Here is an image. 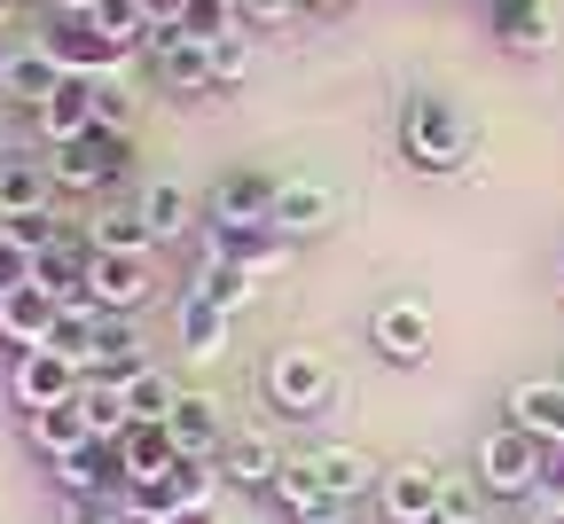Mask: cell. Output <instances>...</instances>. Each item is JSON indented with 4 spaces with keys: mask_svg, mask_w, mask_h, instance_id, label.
<instances>
[{
    "mask_svg": "<svg viewBox=\"0 0 564 524\" xmlns=\"http://www.w3.org/2000/svg\"><path fill=\"white\" fill-rule=\"evenodd\" d=\"M400 149H408V165L415 173H470V157H478V125L455 110V95H408V110H400Z\"/></svg>",
    "mask_w": 564,
    "mask_h": 524,
    "instance_id": "obj_1",
    "label": "cell"
},
{
    "mask_svg": "<svg viewBox=\"0 0 564 524\" xmlns=\"http://www.w3.org/2000/svg\"><path fill=\"white\" fill-rule=\"evenodd\" d=\"M541 478H549V470H541V438H533V430L502 423V430L478 438V485H486L494 501H518V493H533Z\"/></svg>",
    "mask_w": 564,
    "mask_h": 524,
    "instance_id": "obj_2",
    "label": "cell"
},
{
    "mask_svg": "<svg viewBox=\"0 0 564 524\" xmlns=\"http://www.w3.org/2000/svg\"><path fill=\"white\" fill-rule=\"evenodd\" d=\"M267 392H274V407H282V415H329V407H337V368H329L322 352L291 345V352H274Z\"/></svg>",
    "mask_w": 564,
    "mask_h": 524,
    "instance_id": "obj_3",
    "label": "cell"
},
{
    "mask_svg": "<svg viewBox=\"0 0 564 524\" xmlns=\"http://www.w3.org/2000/svg\"><path fill=\"white\" fill-rule=\"evenodd\" d=\"M150 290H158L150 251H95V266H87V297H95L102 314H133Z\"/></svg>",
    "mask_w": 564,
    "mask_h": 524,
    "instance_id": "obj_4",
    "label": "cell"
},
{
    "mask_svg": "<svg viewBox=\"0 0 564 524\" xmlns=\"http://www.w3.org/2000/svg\"><path fill=\"white\" fill-rule=\"evenodd\" d=\"M126 165V141H110V125H87L79 141H55V188H102Z\"/></svg>",
    "mask_w": 564,
    "mask_h": 524,
    "instance_id": "obj_5",
    "label": "cell"
},
{
    "mask_svg": "<svg viewBox=\"0 0 564 524\" xmlns=\"http://www.w3.org/2000/svg\"><path fill=\"white\" fill-rule=\"evenodd\" d=\"M79 384H87V368L70 352H55V345H40V352L17 360V400L24 407H63V400H79Z\"/></svg>",
    "mask_w": 564,
    "mask_h": 524,
    "instance_id": "obj_6",
    "label": "cell"
},
{
    "mask_svg": "<svg viewBox=\"0 0 564 524\" xmlns=\"http://www.w3.org/2000/svg\"><path fill=\"white\" fill-rule=\"evenodd\" d=\"M337 228V196L322 188V181H282L274 188V236H329Z\"/></svg>",
    "mask_w": 564,
    "mask_h": 524,
    "instance_id": "obj_7",
    "label": "cell"
},
{
    "mask_svg": "<svg viewBox=\"0 0 564 524\" xmlns=\"http://www.w3.org/2000/svg\"><path fill=\"white\" fill-rule=\"evenodd\" d=\"M150 63H158V79H165L173 95H212V47H204V40H188L181 24L150 40Z\"/></svg>",
    "mask_w": 564,
    "mask_h": 524,
    "instance_id": "obj_8",
    "label": "cell"
},
{
    "mask_svg": "<svg viewBox=\"0 0 564 524\" xmlns=\"http://www.w3.org/2000/svg\"><path fill=\"white\" fill-rule=\"evenodd\" d=\"M384 516L392 524H440V470L432 462H400L384 478Z\"/></svg>",
    "mask_w": 564,
    "mask_h": 524,
    "instance_id": "obj_9",
    "label": "cell"
},
{
    "mask_svg": "<svg viewBox=\"0 0 564 524\" xmlns=\"http://www.w3.org/2000/svg\"><path fill=\"white\" fill-rule=\"evenodd\" d=\"M377 352L392 360V368H415L423 352H432V314H423V306H408V297H392V306L377 314Z\"/></svg>",
    "mask_w": 564,
    "mask_h": 524,
    "instance_id": "obj_10",
    "label": "cell"
},
{
    "mask_svg": "<svg viewBox=\"0 0 564 524\" xmlns=\"http://www.w3.org/2000/svg\"><path fill=\"white\" fill-rule=\"evenodd\" d=\"M173 446H181V455L188 462H212V455H220V446H228V423H220V400H204V392H181V407H173Z\"/></svg>",
    "mask_w": 564,
    "mask_h": 524,
    "instance_id": "obj_11",
    "label": "cell"
},
{
    "mask_svg": "<svg viewBox=\"0 0 564 524\" xmlns=\"http://www.w3.org/2000/svg\"><path fill=\"white\" fill-rule=\"evenodd\" d=\"M306 470L322 478V493L345 509V501H361L369 485H377V462L361 455V446H314V455H306Z\"/></svg>",
    "mask_w": 564,
    "mask_h": 524,
    "instance_id": "obj_12",
    "label": "cell"
},
{
    "mask_svg": "<svg viewBox=\"0 0 564 524\" xmlns=\"http://www.w3.org/2000/svg\"><path fill=\"white\" fill-rule=\"evenodd\" d=\"M55 314H63V297L32 282V290H17L9 306H0V337H9V345H24V352H40V345L55 337Z\"/></svg>",
    "mask_w": 564,
    "mask_h": 524,
    "instance_id": "obj_13",
    "label": "cell"
},
{
    "mask_svg": "<svg viewBox=\"0 0 564 524\" xmlns=\"http://www.w3.org/2000/svg\"><path fill=\"white\" fill-rule=\"evenodd\" d=\"M212 462H220V478H228V485H274L282 470H291V462L274 455V438H267V430H243V438H228Z\"/></svg>",
    "mask_w": 564,
    "mask_h": 524,
    "instance_id": "obj_14",
    "label": "cell"
},
{
    "mask_svg": "<svg viewBox=\"0 0 564 524\" xmlns=\"http://www.w3.org/2000/svg\"><path fill=\"white\" fill-rule=\"evenodd\" d=\"M32 446H40V455H55V462H70L79 446H95L87 407H79V400H63V407H32Z\"/></svg>",
    "mask_w": 564,
    "mask_h": 524,
    "instance_id": "obj_15",
    "label": "cell"
},
{
    "mask_svg": "<svg viewBox=\"0 0 564 524\" xmlns=\"http://www.w3.org/2000/svg\"><path fill=\"white\" fill-rule=\"evenodd\" d=\"M0 87H9L17 102H55V95L70 87V70L40 47V55H9V63H0Z\"/></svg>",
    "mask_w": 564,
    "mask_h": 524,
    "instance_id": "obj_16",
    "label": "cell"
},
{
    "mask_svg": "<svg viewBox=\"0 0 564 524\" xmlns=\"http://www.w3.org/2000/svg\"><path fill=\"white\" fill-rule=\"evenodd\" d=\"M510 423L564 446V384H518V392H510Z\"/></svg>",
    "mask_w": 564,
    "mask_h": 524,
    "instance_id": "obj_17",
    "label": "cell"
},
{
    "mask_svg": "<svg viewBox=\"0 0 564 524\" xmlns=\"http://www.w3.org/2000/svg\"><path fill=\"white\" fill-rule=\"evenodd\" d=\"M494 32H502V47H518V55H541L556 40L541 0H494Z\"/></svg>",
    "mask_w": 564,
    "mask_h": 524,
    "instance_id": "obj_18",
    "label": "cell"
},
{
    "mask_svg": "<svg viewBox=\"0 0 564 524\" xmlns=\"http://www.w3.org/2000/svg\"><path fill=\"white\" fill-rule=\"evenodd\" d=\"M87 243L95 251H150L158 236H150V219H141V204H110V211L87 219Z\"/></svg>",
    "mask_w": 564,
    "mask_h": 524,
    "instance_id": "obj_19",
    "label": "cell"
},
{
    "mask_svg": "<svg viewBox=\"0 0 564 524\" xmlns=\"http://www.w3.org/2000/svg\"><path fill=\"white\" fill-rule=\"evenodd\" d=\"M181 352L188 360H220L228 352V314L212 306V297H188L181 306Z\"/></svg>",
    "mask_w": 564,
    "mask_h": 524,
    "instance_id": "obj_20",
    "label": "cell"
},
{
    "mask_svg": "<svg viewBox=\"0 0 564 524\" xmlns=\"http://www.w3.org/2000/svg\"><path fill=\"white\" fill-rule=\"evenodd\" d=\"M47 196H55V173H40V165H0V211H9V219L47 211Z\"/></svg>",
    "mask_w": 564,
    "mask_h": 524,
    "instance_id": "obj_21",
    "label": "cell"
},
{
    "mask_svg": "<svg viewBox=\"0 0 564 524\" xmlns=\"http://www.w3.org/2000/svg\"><path fill=\"white\" fill-rule=\"evenodd\" d=\"M274 501H282V509H291L299 524H314V516H337V501L322 493V478L306 470V455H299L291 470H282V478H274Z\"/></svg>",
    "mask_w": 564,
    "mask_h": 524,
    "instance_id": "obj_22",
    "label": "cell"
},
{
    "mask_svg": "<svg viewBox=\"0 0 564 524\" xmlns=\"http://www.w3.org/2000/svg\"><path fill=\"white\" fill-rule=\"evenodd\" d=\"M133 204H141V219H150V236H158V243H173V236L188 228V196H181V181H150Z\"/></svg>",
    "mask_w": 564,
    "mask_h": 524,
    "instance_id": "obj_23",
    "label": "cell"
},
{
    "mask_svg": "<svg viewBox=\"0 0 564 524\" xmlns=\"http://www.w3.org/2000/svg\"><path fill=\"white\" fill-rule=\"evenodd\" d=\"M196 297H212V306H220V314H243V306H251V297H259V282H251L243 266H228L220 251H212V266H204V282H196Z\"/></svg>",
    "mask_w": 564,
    "mask_h": 524,
    "instance_id": "obj_24",
    "label": "cell"
},
{
    "mask_svg": "<svg viewBox=\"0 0 564 524\" xmlns=\"http://www.w3.org/2000/svg\"><path fill=\"white\" fill-rule=\"evenodd\" d=\"M126 407H133V423H173L181 392H173V376H158V368H141V376L126 384Z\"/></svg>",
    "mask_w": 564,
    "mask_h": 524,
    "instance_id": "obj_25",
    "label": "cell"
},
{
    "mask_svg": "<svg viewBox=\"0 0 564 524\" xmlns=\"http://www.w3.org/2000/svg\"><path fill=\"white\" fill-rule=\"evenodd\" d=\"M79 407H87V423H95V438H126L133 430V407H126V384H79Z\"/></svg>",
    "mask_w": 564,
    "mask_h": 524,
    "instance_id": "obj_26",
    "label": "cell"
},
{
    "mask_svg": "<svg viewBox=\"0 0 564 524\" xmlns=\"http://www.w3.org/2000/svg\"><path fill=\"white\" fill-rule=\"evenodd\" d=\"M55 470H63L70 493H102V485H110V446H79V455L55 462Z\"/></svg>",
    "mask_w": 564,
    "mask_h": 524,
    "instance_id": "obj_27",
    "label": "cell"
},
{
    "mask_svg": "<svg viewBox=\"0 0 564 524\" xmlns=\"http://www.w3.org/2000/svg\"><path fill=\"white\" fill-rule=\"evenodd\" d=\"M478 509H486L478 478H440V524H478Z\"/></svg>",
    "mask_w": 564,
    "mask_h": 524,
    "instance_id": "obj_28",
    "label": "cell"
},
{
    "mask_svg": "<svg viewBox=\"0 0 564 524\" xmlns=\"http://www.w3.org/2000/svg\"><path fill=\"white\" fill-rule=\"evenodd\" d=\"M32 274H40V251H24V243L9 236V243H0V306H9L17 290H32Z\"/></svg>",
    "mask_w": 564,
    "mask_h": 524,
    "instance_id": "obj_29",
    "label": "cell"
},
{
    "mask_svg": "<svg viewBox=\"0 0 564 524\" xmlns=\"http://www.w3.org/2000/svg\"><path fill=\"white\" fill-rule=\"evenodd\" d=\"M236 9H243V24H251V32H274V24H291L306 0H236Z\"/></svg>",
    "mask_w": 564,
    "mask_h": 524,
    "instance_id": "obj_30",
    "label": "cell"
},
{
    "mask_svg": "<svg viewBox=\"0 0 564 524\" xmlns=\"http://www.w3.org/2000/svg\"><path fill=\"white\" fill-rule=\"evenodd\" d=\"M243 63H251V47H243V32H236V40H220V47H212V95H220L228 79H243Z\"/></svg>",
    "mask_w": 564,
    "mask_h": 524,
    "instance_id": "obj_31",
    "label": "cell"
},
{
    "mask_svg": "<svg viewBox=\"0 0 564 524\" xmlns=\"http://www.w3.org/2000/svg\"><path fill=\"white\" fill-rule=\"evenodd\" d=\"M141 9H150V24H158V32H173V24H181V9H188V0H141Z\"/></svg>",
    "mask_w": 564,
    "mask_h": 524,
    "instance_id": "obj_32",
    "label": "cell"
},
{
    "mask_svg": "<svg viewBox=\"0 0 564 524\" xmlns=\"http://www.w3.org/2000/svg\"><path fill=\"white\" fill-rule=\"evenodd\" d=\"M306 9H345V0H306Z\"/></svg>",
    "mask_w": 564,
    "mask_h": 524,
    "instance_id": "obj_33",
    "label": "cell"
},
{
    "mask_svg": "<svg viewBox=\"0 0 564 524\" xmlns=\"http://www.w3.org/2000/svg\"><path fill=\"white\" fill-rule=\"evenodd\" d=\"M9 9H17V0H0V17H9Z\"/></svg>",
    "mask_w": 564,
    "mask_h": 524,
    "instance_id": "obj_34",
    "label": "cell"
},
{
    "mask_svg": "<svg viewBox=\"0 0 564 524\" xmlns=\"http://www.w3.org/2000/svg\"><path fill=\"white\" fill-rule=\"evenodd\" d=\"M314 524H337V516H314Z\"/></svg>",
    "mask_w": 564,
    "mask_h": 524,
    "instance_id": "obj_35",
    "label": "cell"
},
{
    "mask_svg": "<svg viewBox=\"0 0 564 524\" xmlns=\"http://www.w3.org/2000/svg\"><path fill=\"white\" fill-rule=\"evenodd\" d=\"M549 524H564V516H549Z\"/></svg>",
    "mask_w": 564,
    "mask_h": 524,
    "instance_id": "obj_36",
    "label": "cell"
},
{
    "mask_svg": "<svg viewBox=\"0 0 564 524\" xmlns=\"http://www.w3.org/2000/svg\"><path fill=\"white\" fill-rule=\"evenodd\" d=\"M556 282H564V274H556Z\"/></svg>",
    "mask_w": 564,
    "mask_h": 524,
    "instance_id": "obj_37",
    "label": "cell"
}]
</instances>
